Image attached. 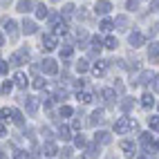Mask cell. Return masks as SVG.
Here are the masks:
<instances>
[{
  "label": "cell",
  "instance_id": "44",
  "mask_svg": "<svg viewBox=\"0 0 159 159\" xmlns=\"http://www.w3.org/2000/svg\"><path fill=\"white\" fill-rule=\"evenodd\" d=\"M2 43H5V36H2V34H0V45H2Z\"/></svg>",
  "mask_w": 159,
  "mask_h": 159
},
{
  "label": "cell",
  "instance_id": "32",
  "mask_svg": "<svg viewBox=\"0 0 159 159\" xmlns=\"http://www.w3.org/2000/svg\"><path fill=\"white\" fill-rule=\"evenodd\" d=\"M150 79H152V72H143V74H141V83H143V85H146Z\"/></svg>",
  "mask_w": 159,
  "mask_h": 159
},
{
  "label": "cell",
  "instance_id": "4",
  "mask_svg": "<svg viewBox=\"0 0 159 159\" xmlns=\"http://www.w3.org/2000/svg\"><path fill=\"white\" fill-rule=\"evenodd\" d=\"M27 56H29V52L27 49H20V52H16V54L11 56V63H14V65H20V63L27 61Z\"/></svg>",
  "mask_w": 159,
  "mask_h": 159
},
{
  "label": "cell",
  "instance_id": "12",
  "mask_svg": "<svg viewBox=\"0 0 159 159\" xmlns=\"http://www.w3.org/2000/svg\"><path fill=\"white\" fill-rule=\"evenodd\" d=\"M148 56H150L152 61H157V56H159V43H152L150 47H148Z\"/></svg>",
  "mask_w": 159,
  "mask_h": 159
},
{
  "label": "cell",
  "instance_id": "30",
  "mask_svg": "<svg viewBox=\"0 0 159 159\" xmlns=\"http://www.w3.org/2000/svg\"><path fill=\"white\" fill-rule=\"evenodd\" d=\"M116 45H119V43H116V38H108V40H105V47H108V49H114Z\"/></svg>",
  "mask_w": 159,
  "mask_h": 159
},
{
  "label": "cell",
  "instance_id": "36",
  "mask_svg": "<svg viewBox=\"0 0 159 159\" xmlns=\"http://www.w3.org/2000/svg\"><path fill=\"white\" fill-rule=\"evenodd\" d=\"M74 143H76L79 148H83V146H85V139H83V137H76V139H74Z\"/></svg>",
  "mask_w": 159,
  "mask_h": 159
},
{
  "label": "cell",
  "instance_id": "37",
  "mask_svg": "<svg viewBox=\"0 0 159 159\" xmlns=\"http://www.w3.org/2000/svg\"><path fill=\"white\" fill-rule=\"evenodd\" d=\"M74 11V5H65V9H63V14H65V16H70Z\"/></svg>",
  "mask_w": 159,
  "mask_h": 159
},
{
  "label": "cell",
  "instance_id": "14",
  "mask_svg": "<svg viewBox=\"0 0 159 159\" xmlns=\"http://www.w3.org/2000/svg\"><path fill=\"white\" fill-rule=\"evenodd\" d=\"M141 43H143V36L141 34H132L130 36V45L132 47H141Z\"/></svg>",
  "mask_w": 159,
  "mask_h": 159
},
{
  "label": "cell",
  "instance_id": "35",
  "mask_svg": "<svg viewBox=\"0 0 159 159\" xmlns=\"http://www.w3.org/2000/svg\"><path fill=\"white\" fill-rule=\"evenodd\" d=\"M72 114V108H67V105H63L61 108V116H70Z\"/></svg>",
  "mask_w": 159,
  "mask_h": 159
},
{
  "label": "cell",
  "instance_id": "41",
  "mask_svg": "<svg viewBox=\"0 0 159 159\" xmlns=\"http://www.w3.org/2000/svg\"><path fill=\"white\" fill-rule=\"evenodd\" d=\"M7 134V128H5V123H0V137H5Z\"/></svg>",
  "mask_w": 159,
  "mask_h": 159
},
{
  "label": "cell",
  "instance_id": "11",
  "mask_svg": "<svg viewBox=\"0 0 159 159\" xmlns=\"http://www.w3.org/2000/svg\"><path fill=\"white\" fill-rule=\"evenodd\" d=\"M23 31H25V34H36V23L25 20V23H23Z\"/></svg>",
  "mask_w": 159,
  "mask_h": 159
},
{
  "label": "cell",
  "instance_id": "34",
  "mask_svg": "<svg viewBox=\"0 0 159 159\" xmlns=\"http://www.w3.org/2000/svg\"><path fill=\"white\" fill-rule=\"evenodd\" d=\"M130 108H132V101H130V99L121 101V110H130Z\"/></svg>",
  "mask_w": 159,
  "mask_h": 159
},
{
  "label": "cell",
  "instance_id": "40",
  "mask_svg": "<svg viewBox=\"0 0 159 159\" xmlns=\"http://www.w3.org/2000/svg\"><path fill=\"white\" fill-rule=\"evenodd\" d=\"M5 72H7V63L0 61V74H5Z\"/></svg>",
  "mask_w": 159,
  "mask_h": 159
},
{
  "label": "cell",
  "instance_id": "27",
  "mask_svg": "<svg viewBox=\"0 0 159 159\" xmlns=\"http://www.w3.org/2000/svg\"><path fill=\"white\" fill-rule=\"evenodd\" d=\"M97 121H99V123L103 121V112H101V110H97V112L92 114V123H97Z\"/></svg>",
  "mask_w": 159,
  "mask_h": 159
},
{
  "label": "cell",
  "instance_id": "33",
  "mask_svg": "<svg viewBox=\"0 0 159 159\" xmlns=\"http://www.w3.org/2000/svg\"><path fill=\"white\" fill-rule=\"evenodd\" d=\"M14 159H27V150H16Z\"/></svg>",
  "mask_w": 159,
  "mask_h": 159
},
{
  "label": "cell",
  "instance_id": "18",
  "mask_svg": "<svg viewBox=\"0 0 159 159\" xmlns=\"http://www.w3.org/2000/svg\"><path fill=\"white\" fill-rule=\"evenodd\" d=\"M76 99H79L81 103H90V101H92V94H90V92H79Z\"/></svg>",
  "mask_w": 159,
  "mask_h": 159
},
{
  "label": "cell",
  "instance_id": "5",
  "mask_svg": "<svg viewBox=\"0 0 159 159\" xmlns=\"http://www.w3.org/2000/svg\"><path fill=\"white\" fill-rule=\"evenodd\" d=\"M43 70H45V74H56V72H58V65H56L52 58H45V61H43Z\"/></svg>",
  "mask_w": 159,
  "mask_h": 159
},
{
  "label": "cell",
  "instance_id": "25",
  "mask_svg": "<svg viewBox=\"0 0 159 159\" xmlns=\"http://www.w3.org/2000/svg\"><path fill=\"white\" fill-rule=\"evenodd\" d=\"M148 123H150V128H152V130L159 132V116H150V119H148Z\"/></svg>",
  "mask_w": 159,
  "mask_h": 159
},
{
  "label": "cell",
  "instance_id": "43",
  "mask_svg": "<svg viewBox=\"0 0 159 159\" xmlns=\"http://www.w3.org/2000/svg\"><path fill=\"white\" fill-rule=\"evenodd\" d=\"M155 92H159V74L155 76Z\"/></svg>",
  "mask_w": 159,
  "mask_h": 159
},
{
  "label": "cell",
  "instance_id": "6",
  "mask_svg": "<svg viewBox=\"0 0 159 159\" xmlns=\"http://www.w3.org/2000/svg\"><path fill=\"white\" fill-rule=\"evenodd\" d=\"M121 150L128 155V157H134V150H137V148H134L132 141H121Z\"/></svg>",
  "mask_w": 159,
  "mask_h": 159
},
{
  "label": "cell",
  "instance_id": "31",
  "mask_svg": "<svg viewBox=\"0 0 159 159\" xmlns=\"http://www.w3.org/2000/svg\"><path fill=\"white\" fill-rule=\"evenodd\" d=\"M61 56H63V58H70V56H72V47H63V49H61Z\"/></svg>",
  "mask_w": 159,
  "mask_h": 159
},
{
  "label": "cell",
  "instance_id": "42",
  "mask_svg": "<svg viewBox=\"0 0 159 159\" xmlns=\"http://www.w3.org/2000/svg\"><path fill=\"white\" fill-rule=\"evenodd\" d=\"M137 7V0H128V9H134Z\"/></svg>",
  "mask_w": 159,
  "mask_h": 159
},
{
  "label": "cell",
  "instance_id": "24",
  "mask_svg": "<svg viewBox=\"0 0 159 159\" xmlns=\"http://www.w3.org/2000/svg\"><path fill=\"white\" fill-rule=\"evenodd\" d=\"M0 116H2V121H11V110L2 108V110H0Z\"/></svg>",
  "mask_w": 159,
  "mask_h": 159
},
{
  "label": "cell",
  "instance_id": "22",
  "mask_svg": "<svg viewBox=\"0 0 159 159\" xmlns=\"http://www.w3.org/2000/svg\"><path fill=\"white\" fill-rule=\"evenodd\" d=\"M116 25H119V29H128V18L125 16H116Z\"/></svg>",
  "mask_w": 159,
  "mask_h": 159
},
{
  "label": "cell",
  "instance_id": "39",
  "mask_svg": "<svg viewBox=\"0 0 159 159\" xmlns=\"http://www.w3.org/2000/svg\"><path fill=\"white\" fill-rule=\"evenodd\" d=\"M150 9H152V11H159V0H152V2H150Z\"/></svg>",
  "mask_w": 159,
  "mask_h": 159
},
{
  "label": "cell",
  "instance_id": "28",
  "mask_svg": "<svg viewBox=\"0 0 159 159\" xmlns=\"http://www.w3.org/2000/svg\"><path fill=\"white\" fill-rule=\"evenodd\" d=\"M101 29H103V31H110V29H112V20H108V18H105L103 23H101Z\"/></svg>",
  "mask_w": 159,
  "mask_h": 159
},
{
  "label": "cell",
  "instance_id": "16",
  "mask_svg": "<svg viewBox=\"0 0 159 159\" xmlns=\"http://www.w3.org/2000/svg\"><path fill=\"white\" fill-rule=\"evenodd\" d=\"M103 99L108 105H112L114 103V90H103Z\"/></svg>",
  "mask_w": 159,
  "mask_h": 159
},
{
  "label": "cell",
  "instance_id": "46",
  "mask_svg": "<svg viewBox=\"0 0 159 159\" xmlns=\"http://www.w3.org/2000/svg\"><path fill=\"white\" fill-rule=\"evenodd\" d=\"M52 2H56V0H52Z\"/></svg>",
  "mask_w": 159,
  "mask_h": 159
},
{
  "label": "cell",
  "instance_id": "8",
  "mask_svg": "<svg viewBox=\"0 0 159 159\" xmlns=\"http://www.w3.org/2000/svg\"><path fill=\"white\" fill-rule=\"evenodd\" d=\"M141 105H143V108H152V105H155V99H152L150 92H146L143 97H141Z\"/></svg>",
  "mask_w": 159,
  "mask_h": 159
},
{
  "label": "cell",
  "instance_id": "20",
  "mask_svg": "<svg viewBox=\"0 0 159 159\" xmlns=\"http://www.w3.org/2000/svg\"><path fill=\"white\" fill-rule=\"evenodd\" d=\"M43 150H45V155H47V157H54V155H56V146H54V143H45Z\"/></svg>",
  "mask_w": 159,
  "mask_h": 159
},
{
  "label": "cell",
  "instance_id": "15",
  "mask_svg": "<svg viewBox=\"0 0 159 159\" xmlns=\"http://www.w3.org/2000/svg\"><path fill=\"white\" fill-rule=\"evenodd\" d=\"M11 121L16 123V125H23V114H20V110H11Z\"/></svg>",
  "mask_w": 159,
  "mask_h": 159
},
{
  "label": "cell",
  "instance_id": "29",
  "mask_svg": "<svg viewBox=\"0 0 159 159\" xmlns=\"http://www.w3.org/2000/svg\"><path fill=\"white\" fill-rule=\"evenodd\" d=\"M76 70H79V72H85V70H88V61H83V58H81V61L76 63Z\"/></svg>",
  "mask_w": 159,
  "mask_h": 159
},
{
  "label": "cell",
  "instance_id": "10",
  "mask_svg": "<svg viewBox=\"0 0 159 159\" xmlns=\"http://www.w3.org/2000/svg\"><path fill=\"white\" fill-rule=\"evenodd\" d=\"M31 7H34V2H31V0H23V2H18V11L27 14V11H31Z\"/></svg>",
  "mask_w": 159,
  "mask_h": 159
},
{
  "label": "cell",
  "instance_id": "19",
  "mask_svg": "<svg viewBox=\"0 0 159 159\" xmlns=\"http://www.w3.org/2000/svg\"><path fill=\"white\" fill-rule=\"evenodd\" d=\"M58 137H61V139H65V141H67L70 137H72V134H70V128H67V125H61V130H58Z\"/></svg>",
  "mask_w": 159,
  "mask_h": 159
},
{
  "label": "cell",
  "instance_id": "45",
  "mask_svg": "<svg viewBox=\"0 0 159 159\" xmlns=\"http://www.w3.org/2000/svg\"><path fill=\"white\" fill-rule=\"evenodd\" d=\"M137 159H146V157H137Z\"/></svg>",
  "mask_w": 159,
  "mask_h": 159
},
{
  "label": "cell",
  "instance_id": "13",
  "mask_svg": "<svg viewBox=\"0 0 159 159\" xmlns=\"http://www.w3.org/2000/svg\"><path fill=\"white\" fill-rule=\"evenodd\" d=\"M25 103H27V110H29V114H34V112H36V108H38L36 99H34V97H27V101H25Z\"/></svg>",
  "mask_w": 159,
  "mask_h": 159
},
{
  "label": "cell",
  "instance_id": "38",
  "mask_svg": "<svg viewBox=\"0 0 159 159\" xmlns=\"http://www.w3.org/2000/svg\"><path fill=\"white\" fill-rule=\"evenodd\" d=\"M9 92H11V83H5V85H2V94H9Z\"/></svg>",
  "mask_w": 159,
  "mask_h": 159
},
{
  "label": "cell",
  "instance_id": "3",
  "mask_svg": "<svg viewBox=\"0 0 159 159\" xmlns=\"http://www.w3.org/2000/svg\"><path fill=\"white\" fill-rule=\"evenodd\" d=\"M56 43H58V36H56V34H47V36L43 38V47H45L47 52H49V49H54Z\"/></svg>",
  "mask_w": 159,
  "mask_h": 159
},
{
  "label": "cell",
  "instance_id": "26",
  "mask_svg": "<svg viewBox=\"0 0 159 159\" xmlns=\"http://www.w3.org/2000/svg\"><path fill=\"white\" fill-rule=\"evenodd\" d=\"M31 85H34L36 90H43V88H45V81L40 79V76H36V79H34V83H31Z\"/></svg>",
  "mask_w": 159,
  "mask_h": 159
},
{
  "label": "cell",
  "instance_id": "17",
  "mask_svg": "<svg viewBox=\"0 0 159 159\" xmlns=\"http://www.w3.org/2000/svg\"><path fill=\"white\" fill-rule=\"evenodd\" d=\"M36 18H40V20L47 18V7H45V5H38V7H36Z\"/></svg>",
  "mask_w": 159,
  "mask_h": 159
},
{
  "label": "cell",
  "instance_id": "7",
  "mask_svg": "<svg viewBox=\"0 0 159 159\" xmlns=\"http://www.w3.org/2000/svg\"><path fill=\"white\" fill-rule=\"evenodd\" d=\"M105 67H108V65H105V61H97V63H94V74H97V76H103V74H105Z\"/></svg>",
  "mask_w": 159,
  "mask_h": 159
},
{
  "label": "cell",
  "instance_id": "2",
  "mask_svg": "<svg viewBox=\"0 0 159 159\" xmlns=\"http://www.w3.org/2000/svg\"><path fill=\"white\" fill-rule=\"evenodd\" d=\"M110 9H112V5L108 2V0H99V2L94 5V14H101V16H105V14H110Z\"/></svg>",
  "mask_w": 159,
  "mask_h": 159
},
{
  "label": "cell",
  "instance_id": "23",
  "mask_svg": "<svg viewBox=\"0 0 159 159\" xmlns=\"http://www.w3.org/2000/svg\"><path fill=\"white\" fill-rule=\"evenodd\" d=\"M5 27H7L9 34H11V38H14V36H16V23H14V20H7V25H5Z\"/></svg>",
  "mask_w": 159,
  "mask_h": 159
},
{
  "label": "cell",
  "instance_id": "21",
  "mask_svg": "<svg viewBox=\"0 0 159 159\" xmlns=\"http://www.w3.org/2000/svg\"><path fill=\"white\" fill-rule=\"evenodd\" d=\"M110 143V134L108 132H97V143Z\"/></svg>",
  "mask_w": 159,
  "mask_h": 159
},
{
  "label": "cell",
  "instance_id": "1",
  "mask_svg": "<svg viewBox=\"0 0 159 159\" xmlns=\"http://www.w3.org/2000/svg\"><path fill=\"white\" fill-rule=\"evenodd\" d=\"M130 128H132V130H137V121H134V119H130V116H121V119L114 123V130L119 132V134H125Z\"/></svg>",
  "mask_w": 159,
  "mask_h": 159
},
{
  "label": "cell",
  "instance_id": "9",
  "mask_svg": "<svg viewBox=\"0 0 159 159\" xmlns=\"http://www.w3.org/2000/svg\"><path fill=\"white\" fill-rule=\"evenodd\" d=\"M14 83H16L18 88H25V85H27V76H25L23 72H18L16 76H14Z\"/></svg>",
  "mask_w": 159,
  "mask_h": 159
}]
</instances>
